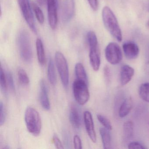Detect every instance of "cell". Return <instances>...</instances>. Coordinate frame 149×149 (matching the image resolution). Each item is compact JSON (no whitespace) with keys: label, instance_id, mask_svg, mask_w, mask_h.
<instances>
[{"label":"cell","instance_id":"cell-17","mask_svg":"<svg viewBox=\"0 0 149 149\" xmlns=\"http://www.w3.org/2000/svg\"><path fill=\"white\" fill-rule=\"evenodd\" d=\"M123 135L124 141H128L133 138L134 135V124L132 121L129 120L124 123Z\"/></svg>","mask_w":149,"mask_h":149},{"label":"cell","instance_id":"cell-18","mask_svg":"<svg viewBox=\"0 0 149 149\" xmlns=\"http://www.w3.org/2000/svg\"><path fill=\"white\" fill-rule=\"evenodd\" d=\"M99 131L104 149H110L111 148V137L109 132L110 130L104 127L101 128Z\"/></svg>","mask_w":149,"mask_h":149},{"label":"cell","instance_id":"cell-23","mask_svg":"<svg viewBox=\"0 0 149 149\" xmlns=\"http://www.w3.org/2000/svg\"><path fill=\"white\" fill-rule=\"evenodd\" d=\"M32 7L33 11L35 14L36 16L39 23L41 24H43L44 22V16L41 9L35 2H32Z\"/></svg>","mask_w":149,"mask_h":149},{"label":"cell","instance_id":"cell-25","mask_svg":"<svg viewBox=\"0 0 149 149\" xmlns=\"http://www.w3.org/2000/svg\"><path fill=\"white\" fill-rule=\"evenodd\" d=\"M18 77L22 84L27 85L29 83V78L25 70L20 69L18 71Z\"/></svg>","mask_w":149,"mask_h":149},{"label":"cell","instance_id":"cell-5","mask_svg":"<svg viewBox=\"0 0 149 149\" xmlns=\"http://www.w3.org/2000/svg\"><path fill=\"white\" fill-rule=\"evenodd\" d=\"M88 84L81 80L77 79L73 82V94L75 99L81 105L87 103L90 98V93Z\"/></svg>","mask_w":149,"mask_h":149},{"label":"cell","instance_id":"cell-24","mask_svg":"<svg viewBox=\"0 0 149 149\" xmlns=\"http://www.w3.org/2000/svg\"><path fill=\"white\" fill-rule=\"evenodd\" d=\"M7 84L6 74L4 72L3 68L1 66V72H0V85H1V91L5 94H6L7 92Z\"/></svg>","mask_w":149,"mask_h":149},{"label":"cell","instance_id":"cell-16","mask_svg":"<svg viewBox=\"0 0 149 149\" xmlns=\"http://www.w3.org/2000/svg\"><path fill=\"white\" fill-rule=\"evenodd\" d=\"M133 102L131 97L126 98L120 106L118 115L120 118L125 117L129 115L133 107Z\"/></svg>","mask_w":149,"mask_h":149},{"label":"cell","instance_id":"cell-21","mask_svg":"<svg viewBox=\"0 0 149 149\" xmlns=\"http://www.w3.org/2000/svg\"><path fill=\"white\" fill-rule=\"evenodd\" d=\"M48 78L52 85H55L56 83L55 68L54 61L51 59L49 60L48 66Z\"/></svg>","mask_w":149,"mask_h":149},{"label":"cell","instance_id":"cell-15","mask_svg":"<svg viewBox=\"0 0 149 149\" xmlns=\"http://www.w3.org/2000/svg\"><path fill=\"white\" fill-rule=\"evenodd\" d=\"M69 119L70 123L74 128L79 129L81 125V118L78 109L74 104L70 106Z\"/></svg>","mask_w":149,"mask_h":149},{"label":"cell","instance_id":"cell-22","mask_svg":"<svg viewBox=\"0 0 149 149\" xmlns=\"http://www.w3.org/2000/svg\"><path fill=\"white\" fill-rule=\"evenodd\" d=\"M139 95L142 100L149 103V83H145L140 85L139 89Z\"/></svg>","mask_w":149,"mask_h":149},{"label":"cell","instance_id":"cell-31","mask_svg":"<svg viewBox=\"0 0 149 149\" xmlns=\"http://www.w3.org/2000/svg\"><path fill=\"white\" fill-rule=\"evenodd\" d=\"M74 145L75 149H81L82 148L81 140L78 135H75L74 136Z\"/></svg>","mask_w":149,"mask_h":149},{"label":"cell","instance_id":"cell-35","mask_svg":"<svg viewBox=\"0 0 149 149\" xmlns=\"http://www.w3.org/2000/svg\"><path fill=\"white\" fill-rule=\"evenodd\" d=\"M148 10H149V8H148Z\"/></svg>","mask_w":149,"mask_h":149},{"label":"cell","instance_id":"cell-12","mask_svg":"<svg viewBox=\"0 0 149 149\" xmlns=\"http://www.w3.org/2000/svg\"><path fill=\"white\" fill-rule=\"evenodd\" d=\"M125 55L127 59L134 60L138 56L139 49L138 46L135 42L127 41L123 45Z\"/></svg>","mask_w":149,"mask_h":149},{"label":"cell","instance_id":"cell-6","mask_svg":"<svg viewBox=\"0 0 149 149\" xmlns=\"http://www.w3.org/2000/svg\"><path fill=\"white\" fill-rule=\"evenodd\" d=\"M55 59L63 85L64 87H67L69 83V71L67 60L64 55L60 52L56 53Z\"/></svg>","mask_w":149,"mask_h":149},{"label":"cell","instance_id":"cell-34","mask_svg":"<svg viewBox=\"0 0 149 149\" xmlns=\"http://www.w3.org/2000/svg\"><path fill=\"white\" fill-rule=\"evenodd\" d=\"M147 26H148V27H149V19L148 20V22H147Z\"/></svg>","mask_w":149,"mask_h":149},{"label":"cell","instance_id":"cell-9","mask_svg":"<svg viewBox=\"0 0 149 149\" xmlns=\"http://www.w3.org/2000/svg\"><path fill=\"white\" fill-rule=\"evenodd\" d=\"M47 2L49 26L52 29H55L57 26L58 22V0H47Z\"/></svg>","mask_w":149,"mask_h":149},{"label":"cell","instance_id":"cell-11","mask_svg":"<svg viewBox=\"0 0 149 149\" xmlns=\"http://www.w3.org/2000/svg\"><path fill=\"white\" fill-rule=\"evenodd\" d=\"M75 12L74 0H64L62 8V19L63 21L68 22L74 16Z\"/></svg>","mask_w":149,"mask_h":149},{"label":"cell","instance_id":"cell-3","mask_svg":"<svg viewBox=\"0 0 149 149\" xmlns=\"http://www.w3.org/2000/svg\"><path fill=\"white\" fill-rule=\"evenodd\" d=\"M87 36L89 46L91 65L95 71H97L99 70L101 64V58L97 37L95 33L91 31L88 32Z\"/></svg>","mask_w":149,"mask_h":149},{"label":"cell","instance_id":"cell-28","mask_svg":"<svg viewBox=\"0 0 149 149\" xmlns=\"http://www.w3.org/2000/svg\"><path fill=\"white\" fill-rule=\"evenodd\" d=\"M6 112L4 104L2 102H0V125H2L5 123L6 118Z\"/></svg>","mask_w":149,"mask_h":149},{"label":"cell","instance_id":"cell-4","mask_svg":"<svg viewBox=\"0 0 149 149\" xmlns=\"http://www.w3.org/2000/svg\"><path fill=\"white\" fill-rule=\"evenodd\" d=\"M18 43L21 57L26 63H29L33 58L30 36L27 31L23 30L19 33Z\"/></svg>","mask_w":149,"mask_h":149},{"label":"cell","instance_id":"cell-32","mask_svg":"<svg viewBox=\"0 0 149 149\" xmlns=\"http://www.w3.org/2000/svg\"><path fill=\"white\" fill-rule=\"evenodd\" d=\"M91 7L94 11H97L98 7V0H88Z\"/></svg>","mask_w":149,"mask_h":149},{"label":"cell","instance_id":"cell-20","mask_svg":"<svg viewBox=\"0 0 149 149\" xmlns=\"http://www.w3.org/2000/svg\"><path fill=\"white\" fill-rule=\"evenodd\" d=\"M75 72L77 79L85 82L88 84V76L83 65L78 63L75 66Z\"/></svg>","mask_w":149,"mask_h":149},{"label":"cell","instance_id":"cell-7","mask_svg":"<svg viewBox=\"0 0 149 149\" xmlns=\"http://www.w3.org/2000/svg\"><path fill=\"white\" fill-rule=\"evenodd\" d=\"M20 8L26 22L34 33H37L29 0H18Z\"/></svg>","mask_w":149,"mask_h":149},{"label":"cell","instance_id":"cell-10","mask_svg":"<svg viewBox=\"0 0 149 149\" xmlns=\"http://www.w3.org/2000/svg\"><path fill=\"white\" fill-rule=\"evenodd\" d=\"M84 119L86 131L90 139L93 143H95L97 141V136L91 113L88 111H85L84 114Z\"/></svg>","mask_w":149,"mask_h":149},{"label":"cell","instance_id":"cell-33","mask_svg":"<svg viewBox=\"0 0 149 149\" xmlns=\"http://www.w3.org/2000/svg\"><path fill=\"white\" fill-rule=\"evenodd\" d=\"M38 4L41 6H45L47 2V0H36Z\"/></svg>","mask_w":149,"mask_h":149},{"label":"cell","instance_id":"cell-13","mask_svg":"<svg viewBox=\"0 0 149 149\" xmlns=\"http://www.w3.org/2000/svg\"><path fill=\"white\" fill-rule=\"evenodd\" d=\"M40 101L43 109L47 110H49L50 104L48 95L47 88L43 80H42L40 82Z\"/></svg>","mask_w":149,"mask_h":149},{"label":"cell","instance_id":"cell-26","mask_svg":"<svg viewBox=\"0 0 149 149\" xmlns=\"http://www.w3.org/2000/svg\"><path fill=\"white\" fill-rule=\"evenodd\" d=\"M97 119L99 122L104 126V128L108 129L110 131L112 130V125H111L110 121L108 118H107L104 116L100 115V114L97 115Z\"/></svg>","mask_w":149,"mask_h":149},{"label":"cell","instance_id":"cell-14","mask_svg":"<svg viewBox=\"0 0 149 149\" xmlns=\"http://www.w3.org/2000/svg\"><path fill=\"white\" fill-rule=\"evenodd\" d=\"M135 71L132 67L128 65H124L121 68L120 71V83L124 86L129 83L134 74Z\"/></svg>","mask_w":149,"mask_h":149},{"label":"cell","instance_id":"cell-2","mask_svg":"<svg viewBox=\"0 0 149 149\" xmlns=\"http://www.w3.org/2000/svg\"><path fill=\"white\" fill-rule=\"evenodd\" d=\"M25 119L29 132L34 136L40 135L42 122L39 112L32 107H28L25 112Z\"/></svg>","mask_w":149,"mask_h":149},{"label":"cell","instance_id":"cell-30","mask_svg":"<svg viewBox=\"0 0 149 149\" xmlns=\"http://www.w3.org/2000/svg\"><path fill=\"white\" fill-rule=\"evenodd\" d=\"M53 140L54 144L55 146L56 149H64V147H63V145L61 141L56 134H54L53 136Z\"/></svg>","mask_w":149,"mask_h":149},{"label":"cell","instance_id":"cell-8","mask_svg":"<svg viewBox=\"0 0 149 149\" xmlns=\"http://www.w3.org/2000/svg\"><path fill=\"white\" fill-rule=\"evenodd\" d=\"M105 56L107 61L111 64H118L123 59L122 50L118 44L110 42L105 49Z\"/></svg>","mask_w":149,"mask_h":149},{"label":"cell","instance_id":"cell-19","mask_svg":"<svg viewBox=\"0 0 149 149\" xmlns=\"http://www.w3.org/2000/svg\"><path fill=\"white\" fill-rule=\"evenodd\" d=\"M36 48L38 61L41 65H44L46 62V56L44 46L41 39L36 40Z\"/></svg>","mask_w":149,"mask_h":149},{"label":"cell","instance_id":"cell-27","mask_svg":"<svg viewBox=\"0 0 149 149\" xmlns=\"http://www.w3.org/2000/svg\"><path fill=\"white\" fill-rule=\"evenodd\" d=\"M6 76L7 84L9 88L10 89L12 92L15 93V86L12 74L9 71H8L6 74Z\"/></svg>","mask_w":149,"mask_h":149},{"label":"cell","instance_id":"cell-29","mask_svg":"<svg viewBox=\"0 0 149 149\" xmlns=\"http://www.w3.org/2000/svg\"><path fill=\"white\" fill-rule=\"evenodd\" d=\"M128 148L130 149H146V147L141 143L138 142H132L128 145Z\"/></svg>","mask_w":149,"mask_h":149},{"label":"cell","instance_id":"cell-1","mask_svg":"<svg viewBox=\"0 0 149 149\" xmlns=\"http://www.w3.org/2000/svg\"><path fill=\"white\" fill-rule=\"evenodd\" d=\"M102 17L104 26L107 30L118 41H122L123 36L121 29L116 17L109 7L105 6L103 8Z\"/></svg>","mask_w":149,"mask_h":149}]
</instances>
